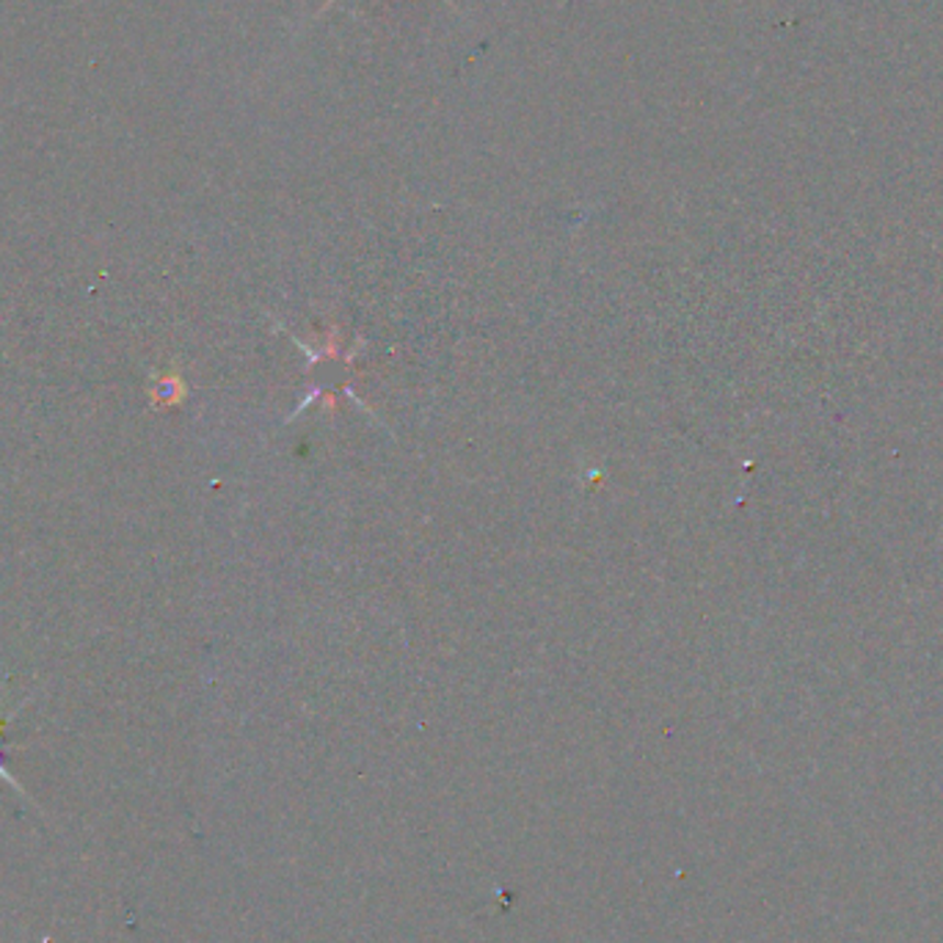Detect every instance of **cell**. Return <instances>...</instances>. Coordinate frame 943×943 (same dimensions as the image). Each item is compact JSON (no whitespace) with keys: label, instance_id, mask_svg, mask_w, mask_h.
Listing matches in <instances>:
<instances>
[{"label":"cell","instance_id":"cell-1","mask_svg":"<svg viewBox=\"0 0 943 943\" xmlns=\"http://www.w3.org/2000/svg\"><path fill=\"white\" fill-rule=\"evenodd\" d=\"M182 395H186V384H182V379L175 370H169V373H164L155 381L153 401L160 403V406H177V403L182 401Z\"/></svg>","mask_w":943,"mask_h":943},{"label":"cell","instance_id":"cell-2","mask_svg":"<svg viewBox=\"0 0 943 943\" xmlns=\"http://www.w3.org/2000/svg\"><path fill=\"white\" fill-rule=\"evenodd\" d=\"M0 781H7L9 786H12L14 792H18V795H23V797H29V792H25V786L20 784L18 778H14L12 775V770L7 767V751H0Z\"/></svg>","mask_w":943,"mask_h":943},{"label":"cell","instance_id":"cell-3","mask_svg":"<svg viewBox=\"0 0 943 943\" xmlns=\"http://www.w3.org/2000/svg\"><path fill=\"white\" fill-rule=\"evenodd\" d=\"M7 726L9 718H0V751H7Z\"/></svg>","mask_w":943,"mask_h":943},{"label":"cell","instance_id":"cell-4","mask_svg":"<svg viewBox=\"0 0 943 943\" xmlns=\"http://www.w3.org/2000/svg\"><path fill=\"white\" fill-rule=\"evenodd\" d=\"M332 3H334V0H328V3L323 9H328V7H332ZM445 3H450V0H445ZM450 7H452V3H450Z\"/></svg>","mask_w":943,"mask_h":943}]
</instances>
